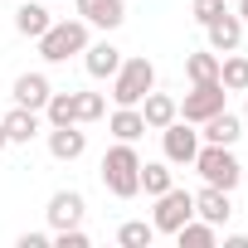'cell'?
<instances>
[{
	"label": "cell",
	"mask_w": 248,
	"mask_h": 248,
	"mask_svg": "<svg viewBox=\"0 0 248 248\" xmlns=\"http://www.w3.org/2000/svg\"><path fill=\"white\" fill-rule=\"evenodd\" d=\"M102 185H107V195H117V200L141 195V156H137L132 141H117V146L102 156Z\"/></svg>",
	"instance_id": "cell-1"
},
{
	"label": "cell",
	"mask_w": 248,
	"mask_h": 248,
	"mask_svg": "<svg viewBox=\"0 0 248 248\" xmlns=\"http://www.w3.org/2000/svg\"><path fill=\"white\" fill-rule=\"evenodd\" d=\"M34 44H39V59L44 63H68L73 54H83L93 44V34H88V20H54Z\"/></svg>",
	"instance_id": "cell-2"
},
{
	"label": "cell",
	"mask_w": 248,
	"mask_h": 248,
	"mask_svg": "<svg viewBox=\"0 0 248 248\" xmlns=\"http://www.w3.org/2000/svg\"><path fill=\"white\" fill-rule=\"evenodd\" d=\"M156 88V63L151 59H122V68L112 73V102L117 107H137L146 93Z\"/></svg>",
	"instance_id": "cell-3"
},
{
	"label": "cell",
	"mask_w": 248,
	"mask_h": 248,
	"mask_svg": "<svg viewBox=\"0 0 248 248\" xmlns=\"http://www.w3.org/2000/svg\"><path fill=\"white\" fill-rule=\"evenodd\" d=\"M190 166L200 170V180H204V185H219V190H233V185L243 180L238 156H233L229 146H214V141H200V151H195V161H190Z\"/></svg>",
	"instance_id": "cell-4"
},
{
	"label": "cell",
	"mask_w": 248,
	"mask_h": 248,
	"mask_svg": "<svg viewBox=\"0 0 248 248\" xmlns=\"http://www.w3.org/2000/svg\"><path fill=\"white\" fill-rule=\"evenodd\" d=\"M185 219H195V195H190V190L170 185L166 195H156V214H151L156 233H175V229H180Z\"/></svg>",
	"instance_id": "cell-5"
},
{
	"label": "cell",
	"mask_w": 248,
	"mask_h": 248,
	"mask_svg": "<svg viewBox=\"0 0 248 248\" xmlns=\"http://www.w3.org/2000/svg\"><path fill=\"white\" fill-rule=\"evenodd\" d=\"M161 151H166V161H170V166H190V161H195V151H200V132H195V122L175 117L170 127H161Z\"/></svg>",
	"instance_id": "cell-6"
},
{
	"label": "cell",
	"mask_w": 248,
	"mask_h": 248,
	"mask_svg": "<svg viewBox=\"0 0 248 248\" xmlns=\"http://www.w3.org/2000/svg\"><path fill=\"white\" fill-rule=\"evenodd\" d=\"M224 97H229L224 83H195V88L185 93V102H180V117L200 127V122H209L214 112H224Z\"/></svg>",
	"instance_id": "cell-7"
},
{
	"label": "cell",
	"mask_w": 248,
	"mask_h": 248,
	"mask_svg": "<svg viewBox=\"0 0 248 248\" xmlns=\"http://www.w3.org/2000/svg\"><path fill=\"white\" fill-rule=\"evenodd\" d=\"M44 214H49V224H54V229H73V224H83V214H88V200H83L78 190H54Z\"/></svg>",
	"instance_id": "cell-8"
},
{
	"label": "cell",
	"mask_w": 248,
	"mask_h": 248,
	"mask_svg": "<svg viewBox=\"0 0 248 248\" xmlns=\"http://www.w3.org/2000/svg\"><path fill=\"white\" fill-rule=\"evenodd\" d=\"M73 5H78V20H88V30H117L127 20L122 0H73Z\"/></svg>",
	"instance_id": "cell-9"
},
{
	"label": "cell",
	"mask_w": 248,
	"mask_h": 248,
	"mask_svg": "<svg viewBox=\"0 0 248 248\" xmlns=\"http://www.w3.org/2000/svg\"><path fill=\"white\" fill-rule=\"evenodd\" d=\"M229 214H233V204H229V190H219V185H204V190H195V219H204V224H229Z\"/></svg>",
	"instance_id": "cell-10"
},
{
	"label": "cell",
	"mask_w": 248,
	"mask_h": 248,
	"mask_svg": "<svg viewBox=\"0 0 248 248\" xmlns=\"http://www.w3.org/2000/svg\"><path fill=\"white\" fill-rule=\"evenodd\" d=\"M137 107H141V117H146V132H161V127H170V122L180 117V102H175L170 93H156V88H151Z\"/></svg>",
	"instance_id": "cell-11"
},
{
	"label": "cell",
	"mask_w": 248,
	"mask_h": 248,
	"mask_svg": "<svg viewBox=\"0 0 248 248\" xmlns=\"http://www.w3.org/2000/svg\"><path fill=\"white\" fill-rule=\"evenodd\" d=\"M0 127H5L10 146H30V141L39 137V112H34V107H10L5 117H0Z\"/></svg>",
	"instance_id": "cell-12"
},
{
	"label": "cell",
	"mask_w": 248,
	"mask_h": 248,
	"mask_svg": "<svg viewBox=\"0 0 248 248\" xmlns=\"http://www.w3.org/2000/svg\"><path fill=\"white\" fill-rule=\"evenodd\" d=\"M204 34H209V49H214V54H233V49L243 44V20L224 10L219 20H209V25H204Z\"/></svg>",
	"instance_id": "cell-13"
},
{
	"label": "cell",
	"mask_w": 248,
	"mask_h": 248,
	"mask_svg": "<svg viewBox=\"0 0 248 248\" xmlns=\"http://www.w3.org/2000/svg\"><path fill=\"white\" fill-rule=\"evenodd\" d=\"M49 93H54V83H49L44 73H20V78H15V88H10L15 107H34V112H44Z\"/></svg>",
	"instance_id": "cell-14"
},
{
	"label": "cell",
	"mask_w": 248,
	"mask_h": 248,
	"mask_svg": "<svg viewBox=\"0 0 248 248\" xmlns=\"http://www.w3.org/2000/svg\"><path fill=\"white\" fill-rule=\"evenodd\" d=\"M200 127H204V132H200V141H214V146H233V141L243 137V117H233V112L224 107V112H214L209 122H200Z\"/></svg>",
	"instance_id": "cell-15"
},
{
	"label": "cell",
	"mask_w": 248,
	"mask_h": 248,
	"mask_svg": "<svg viewBox=\"0 0 248 248\" xmlns=\"http://www.w3.org/2000/svg\"><path fill=\"white\" fill-rule=\"evenodd\" d=\"M88 151V137L78 132V122L73 127H49V156L54 161H78Z\"/></svg>",
	"instance_id": "cell-16"
},
{
	"label": "cell",
	"mask_w": 248,
	"mask_h": 248,
	"mask_svg": "<svg viewBox=\"0 0 248 248\" xmlns=\"http://www.w3.org/2000/svg\"><path fill=\"white\" fill-rule=\"evenodd\" d=\"M83 68H88L93 78H112V73L122 68V49H117V44H107V39H97V44H88V49H83Z\"/></svg>",
	"instance_id": "cell-17"
},
{
	"label": "cell",
	"mask_w": 248,
	"mask_h": 248,
	"mask_svg": "<svg viewBox=\"0 0 248 248\" xmlns=\"http://www.w3.org/2000/svg\"><path fill=\"white\" fill-rule=\"evenodd\" d=\"M107 127L117 141H137V137H146V117H141V107H117Z\"/></svg>",
	"instance_id": "cell-18"
},
{
	"label": "cell",
	"mask_w": 248,
	"mask_h": 248,
	"mask_svg": "<svg viewBox=\"0 0 248 248\" xmlns=\"http://www.w3.org/2000/svg\"><path fill=\"white\" fill-rule=\"evenodd\" d=\"M49 25H54V15H49L44 5H30V0H25V5L15 10V30H20L25 39H39V34H44Z\"/></svg>",
	"instance_id": "cell-19"
},
{
	"label": "cell",
	"mask_w": 248,
	"mask_h": 248,
	"mask_svg": "<svg viewBox=\"0 0 248 248\" xmlns=\"http://www.w3.org/2000/svg\"><path fill=\"white\" fill-rule=\"evenodd\" d=\"M219 83L229 93H248V59L243 54H219Z\"/></svg>",
	"instance_id": "cell-20"
},
{
	"label": "cell",
	"mask_w": 248,
	"mask_h": 248,
	"mask_svg": "<svg viewBox=\"0 0 248 248\" xmlns=\"http://www.w3.org/2000/svg\"><path fill=\"white\" fill-rule=\"evenodd\" d=\"M170 185H175V170H170V161H151V166L141 161V190H146L151 200H156V195H166Z\"/></svg>",
	"instance_id": "cell-21"
},
{
	"label": "cell",
	"mask_w": 248,
	"mask_h": 248,
	"mask_svg": "<svg viewBox=\"0 0 248 248\" xmlns=\"http://www.w3.org/2000/svg\"><path fill=\"white\" fill-rule=\"evenodd\" d=\"M44 122H49V127H73V122H78L73 93H49V102H44Z\"/></svg>",
	"instance_id": "cell-22"
},
{
	"label": "cell",
	"mask_w": 248,
	"mask_h": 248,
	"mask_svg": "<svg viewBox=\"0 0 248 248\" xmlns=\"http://www.w3.org/2000/svg\"><path fill=\"white\" fill-rule=\"evenodd\" d=\"M185 78H190V83H219V54H214V49L190 54V59H185Z\"/></svg>",
	"instance_id": "cell-23"
},
{
	"label": "cell",
	"mask_w": 248,
	"mask_h": 248,
	"mask_svg": "<svg viewBox=\"0 0 248 248\" xmlns=\"http://www.w3.org/2000/svg\"><path fill=\"white\" fill-rule=\"evenodd\" d=\"M175 243H180V248H214V224H204V219H185V224L175 229Z\"/></svg>",
	"instance_id": "cell-24"
},
{
	"label": "cell",
	"mask_w": 248,
	"mask_h": 248,
	"mask_svg": "<svg viewBox=\"0 0 248 248\" xmlns=\"http://www.w3.org/2000/svg\"><path fill=\"white\" fill-rule=\"evenodd\" d=\"M151 238H156V224H146V219H127L117 229V243L122 248H151Z\"/></svg>",
	"instance_id": "cell-25"
},
{
	"label": "cell",
	"mask_w": 248,
	"mask_h": 248,
	"mask_svg": "<svg viewBox=\"0 0 248 248\" xmlns=\"http://www.w3.org/2000/svg\"><path fill=\"white\" fill-rule=\"evenodd\" d=\"M73 107H78V122H97L107 112V97L102 93H73Z\"/></svg>",
	"instance_id": "cell-26"
},
{
	"label": "cell",
	"mask_w": 248,
	"mask_h": 248,
	"mask_svg": "<svg viewBox=\"0 0 248 248\" xmlns=\"http://www.w3.org/2000/svg\"><path fill=\"white\" fill-rule=\"evenodd\" d=\"M229 5L224 0H190V15H195V25H209V20H219Z\"/></svg>",
	"instance_id": "cell-27"
},
{
	"label": "cell",
	"mask_w": 248,
	"mask_h": 248,
	"mask_svg": "<svg viewBox=\"0 0 248 248\" xmlns=\"http://www.w3.org/2000/svg\"><path fill=\"white\" fill-rule=\"evenodd\" d=\"M54 243L59 248H88V233L73 224V229H54Z\"/></svg>",
	"instance_id": "cell-28"
},
{
	"label": "cell",
	"mask_w": 248,
	"mask_h": 248,
	"mask_svg": "<svg viewBox=\"0 0 248 248\" xmlns=\"http://www.w3.org/2000/svg\"><path fill=\"white\" fill-rule=\"evenodd\" d=\"M49 243H54V233H39V229L20 233V248H49Z\"/></svg>",
	"instance_id": "cell-29"
},
{
	"label": "cell",
	"mask_w": 248,
	"mask_h": 248,
	"mask_svg": "<svg viewBox=\"0 0 248 248\" xmlns=\"http://www.w3.org/2000/svg\"><path fill=\"white\" fill-rule=\"evenodd\" d=\"M238 20H243V25H248V0H238Z\"/></svg>",
	"instance_id": "cell-30"
},
{
	"label": "cell",
	"mask_w": 248,
	"mask_h": 248,
	"mask_svg": "<svg viewBox=\"0 0 248 248\" xmlns=\"http://www.w3.org/2000/svg\"><path fill=\"white\" fill-rule=\"evenodd\" d=\"M5 146H10V137H5V127H0V151H5Z\"/></svg>",
	"instance_id": "cell-31"
},
{
	"label": "cell",
	"mask_w": 248,
	"mask_h": 248,
	"mask_svg": "<svg viewBox=\"0 0 248 248\" xmlns=\"http://www.w3.org/2000/svg\"><path fill=\"white\" fill-rule=\"evenodd\" d=\"M243 127H248V107H243Z\"/></svg>",
	"instance_id": "cell-32"
}]
</instances>
